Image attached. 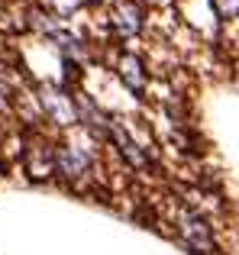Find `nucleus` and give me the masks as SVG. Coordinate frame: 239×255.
Wrapping results in <instances>:
<instances>
[{"instance_id":"0eeeda50","label":"nucleus","mask_w":239,"mask_h":255,"mask_svg":"<svg viewBox=\"0 0 239 255\" xmlns=\"http://www.w3.org/2000/svg\"><path fill=\"white\" fill-rule=\"evenodd\" d=\"M52 3H55V10L62 13V16H68V13H75L78 6L84 3V0H52Z\"/></svg>"},{"instance_id":"7ed1b4c3","label":"nucleus","mask_w":239,"mask_h":255,"mask_svg":"<svg viewBox=\"0 0 239 255\" xmlns=\"http://www.w3.org/2000/svg\"><path fill=\"white\" fill-rule=\"evenodd\" d=\"M181 233H184V239H188V246H194L197 252H207L210 243H214V236H210V226L204 223L201 217H194V213L181 217Z\"/></svg>"},{"instance_id":"423d86ee","label":"nucleus","mask_w":239,"mask_h":255,"mask_svg":"<svg viewBox=\"0 0 239 255\" xmlns=\"http://www.w3.org/2000/svg\"><path fill=\"white\" fill-rule=\"evenodd\" d=\"M214 6H217V13H220L223 19H230V16L239 13V0H214Z\"/></svg>"},{"instance_id":"f257e3e1","label":"nucleus","mask_w":239,"mask_h":255,"mask_svg":"<svg viewBox=\"0 0 239 255\" xmlns=\"http://www.w3.org/2000/svg\"><path fill=\"white\" fill-rule=\"evenodd\" d=\"M110 19H114V29L120 36H136L142 29V6L136 0H117L110 10Z\"/></svg>"},{"instance_id":"20e7f679","label":"nucleus","mask_w":239,"mask_h":255,"mask_svg":"<svg viewBox=\"0 0 239 255\" xmlns=\"http://www.w3.org/2000/svg\"><path fill=\"white\" fill-rule=\"evenodd\" d=\"M45 97H42V104H45V110L52 113V117L58 120L62 126H68V123H75V107L68 104V97H62V94H55L52 87H45Z\"/></svg>"},{"instance_id":"39448f33","label":"nucleus","mask_w":239,"mask_h":255,"mask_svg":"<svg viewBox=\"0 0 239 255\" xmlns=\"http://www.w3.org/2000/svg\"><path fill=\"white\" fill-rule=\"evenodd\" d=\"M120 78L126 81L129 91H142L145 87V71H142V62L136 55H123L120 58Z\"/></svg>"},{"instance_id":"f03ea898","label":"nucleus","mask_w":239,"mask_h":255,"mask_svg":"<svg viewBox=\"0 0 239 255\" xmlns=\"http://www.w3.org/2000/svg\"><path fill=\"white\" fill-rule=\"evenodd\" d=\"M55 165L62 168V174L78 178V174H84V168L91 165V152L88 149H78V145H65V149L55 152Z\"/></svg>"}]
</instances>
